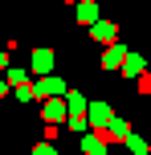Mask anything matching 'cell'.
I'll use <instances>...</instances> for the list:
<instances>
[{
  "instance_id": "cell-1",
  "label": "cell",
  "mask_w": 151,
  "mask_h": 155,
  "mask_svg": "<svg viewBox=\"0 0 151 155\" xmlns=\"http://www.w3.org/2000/svg\"><path fill=\"white\" fill-rule=\"evenodd\" d=\"M41 114L49 118V127H57V123H61L65 114H70V110H65V102H57V98H45V106H41Z\"/></svg>"
},
{
  "instance_id": "cell-2",
  "label": "cell",
  "mask_w": 151,
  "mask_h": 155,
  "mask_svg": "<svg viewBox=\"0 0 151 155\" xmlns=\"http://www.w3.org/2000/svg\"><path fill=\"white\" fill-rule=\"evenodd\" d=\"M37 94H41V98H57V94H65V82H61V78H41Z\"/></svg>"
},
{
  "instance_id": "cell-3",
  "label": "cell",
  "mask_w": 151,
  "mask_h": 155,
  "mask_svg": "<svg viewBox=\"0 0 151 155\" xmlns=\"http://www.w3.org/2000/svg\"><path fill=\"white\" fill-rule=\"evenodd\" d=\"M82 151L86 155H106V135H86L82 139Z\"/></svg>"
},
{
  "instance_id": "cell-4",
  "label": "cell",
  "mask_w": 151,
  "mask_h": 155,
  "mask_svg": "<svg viewBox=\"0 0 151 155\" xmlns=\"http://www.w3.org/2000/svg\"><path fill=\"white\" fill-rule=\"evenodd\" d=\"M123 57H127V53H123V45H110V49H106V57H102V65H106V70H119Z\"/></svg>"
},
{
  "instance_id": "cell-5",
  "label": "cell",
  "mask_w": 151,
  "mask_h": 155,
  "mask_svg": "<svg viewBox=\"0 0 151 155\" xmlns=\"http://www.w3.org/2000/svg\"><path fill=\"white\" fill-rule=\"evenodd\" d=\"M90 118H94L98 127H102V123H110V106H106V102H94V106H90Z\"/></svg>"
},
{
  "instance_id": "cell-6",
  "label": "cell",
  "mask_w": 151,
  "mask_h": 155,
  "mask_svg": "<svg viewBox=\"0 0 151 155\" xmlns=\"http://www.w3.org/2000/svg\"><path fill=\"white\" fill-rule=\"evenodd\" d=\"M94 16H98V4H94V0H86V4H78V21H82V25H90Z\"/></svg>"
},
{
  "instance_id": "cell-7",
  "label": "cell",
  "mask_w": 151,
  "mask_h": 155,
  "mask_svg": "<svg viewBox=\"0 0 151 155\" xmlns=\"http://www.w3.org/2000/svg\"><path fill=\"white\" fill-rule=\"evenodd\" d=\"M49 65H53V53H49V49H37V57H33V70H41V74H45Z\"/></svg>"
},
{
  "instance_id": "cell-8",
  "label": "cell",
  "mask_w": 151,
  "mask_h": 155,
  "mask_svg": "<svg viewBox=\"0 0 151 155\" xmlns=\"http://www.w3.org/2000/svg\"><path fill=\"white\" fill-rule=\"evenodd\" d=\"M131 135V127L123 123V118H110V135H106V139H127Z\"/></svg>"
},
{
  "instance_id": "cell-9",
  "label": "cell",
  "mask_w": 151,
  "mask_h": 155,
  "mask_svg": "<svg viewBox=\"0 0 151 155\" xmlns=\"http://www.w3.org/2000/svg\"><path fill=\"white\" fill-rule=\"evenodd\" d=\"M123 70H127V74H139V70H143V61H139V57H123Z\"/></svg>"
},
{
  "instance_id": "cell-10",
  "label": "cell",
  "mask_w": 151,
  "mask_h": 155,
  "mask_svg": "<svg viewBox=\"0 0 151 155\" xmlns=\"http://www.w3.org/2000/svg\"><path fill=\"white\" fill-rule=\"evenodd\" d=\"M94 37H98V41H110L114 29H110V25H94Z\"/></svg>"
},
{
  "instance_id": "cell-11",
  "label": "cell",
  "mask_w": 151,
  "mask_h": 155,
  "mask_svg": "<svg viewBox=\"0 0 151 155\" xmlns=\"http://www.w3.org/2000/svg\"><path fill=\"white\" fill-rule=\"evenodd\" d=\"M127 143H131V151H135V155H143V151H147V143L139 139V135H127Z\"/></svg>"
},
{
  "instance_id": "cell-12",
  "label": "cell",
  "mask_w": 151,
  "mask_h": 155,
  "mask_svg": "<svg viewBox=\"0 0 151 155\" xmlns=\"http://www.w3.org/2000/svg\"><path fill=\"white\" fill-rule=\"evenodd\" d=\"M33 155H57V147L53 143H41V147H33Z\"/></svg>"
},
{
  "instance_id": "cell-13",
  "label": "cell",
  "mask_w": 151,
  "mask_h": 155,
  "mask_svg": "<svg viewBox=\"0 0 151 155\" xmlns=\"http://www.w3.org/2000/svg\"><path fill=\"white\" fill-rule=\"evenodd\" d=\"M4 90H8V86H4V82H0V94H4Z\"/></svg>"
}]
</instances>
